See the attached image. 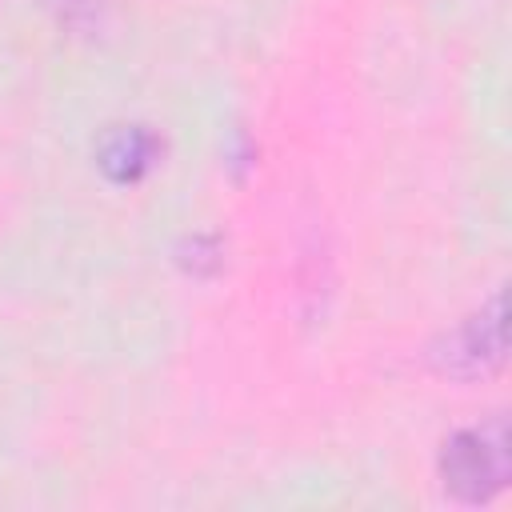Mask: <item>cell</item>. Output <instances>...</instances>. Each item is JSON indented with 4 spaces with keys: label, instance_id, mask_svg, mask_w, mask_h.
I'll list each match as a JSON object with an SVG mask.
<instances>
[{
    "label": "cell",
    "instance_id": "6da1fadb",
    "mask_svg": "<svg viewBox=\"0 0 512 512\" xmlns=\"http://www.w3.org/2000/svg\"><path fill=\"white\" fill-rule=\"evenodd\" d=\"M508 472H512V448H508L504 416L456 428L440 448V480L464 504H488L496 492H504Z\"/></svg>",
    "mask_w": 512,
    "mask_h": 512
},
{
    "label": "cell",
    "instance_id": "7a4b0ae2",
    "mask_svg": "<svg viewBox=\"0 0 512 512\" xmlns=\"http://www.w3.org/2000/svg\"><path fill=\"white\" fill-rule=\"evenodd\" d=\"M432 364H436V372H444L452 380H484L488 372H496L504 364V300H500V292H492L488 304H480L472 316H464L452 332L440 336V344L432 348Z\"/></svg>",
    "mask_w": 512,
    "mask_h": 512
},
{
    "label": "cell",
    "instance_id": "3957f363",
    "mask_svg": "<svg viewBox=\"0 0 512 512\" xmlns=\"http://www.w3.org/2000/svg\"><path fill=\"white\" fill-rule=\"evenodd\" d=\"M156 156H160V140H156V132H148L144 124H116V128L104 132V140H100V148H96L100 168H104L108 180H116V184H132V180H140L144 172H152Z\"/></svg>",
    "mask_w": 512,
    "mask_h": 512
},
{
    "label": "cell",
    "instance_id": "277c9868",
    "mask_svg": "<svg viewBox=\"0 0 512 512\" xmlns=\"http://www.w3.org/2000/svg\"><path fill=\"white\" fill-rule=\"evenodd\" d=\"M48 8H56V16L60 20H80L88 8H92V0H44Z\"/></svg>",
    "mask_w": 512,
    "mask_h": 512
}]
</instances>
